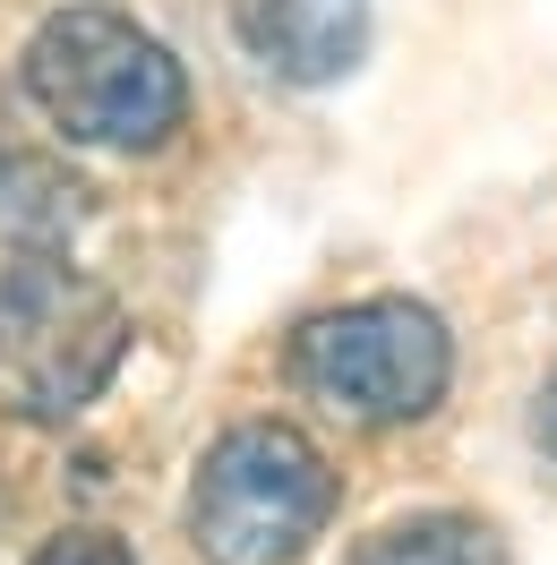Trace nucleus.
<instances>
[{"label":"nucleus","instance_id":"nucleus-1","mask_svg":"<svg viewBox=\"0 0 557 565\" xmlns=\"http://www.w3.org/2000/svg\"><path fill=\"white\" fill-rule=\"evenodd\" d=\"M27 95L35 111L77 146H120L146 154L189 120V77L138 18H120L104 0L52 9L27 43Z\"/></svg>","mask_w":557,"mask_h":565},{"label":"nucleus","instance_id":"nucleus-2","mask_svg":"<svg viewBox=\"0 0 557 565\" xmlns=\"http://www.w3.org/2000/svg\"><path fill=\"white\" fill-rule=\"evenodd\" d=\"M129 360V309L70 257L0 266V412L9 420H70Z\"/></svg>","mask_w":557,"mask_h":565},{"label":"nucleus","instance_id":"nucleus-3","mask_svg":"<svg viewBox=\"0 0 557 565\" xmlns=\"http://www.w3.org/2000/svg\"><path fill=\"white\" fill-rule=\"evenodd\" d=\"M335 514V471L292 420L223 428L189 489V540L207 565H292Z\"/></svg>","mask_w":557,"mask_h":565},{"label":"nucleus","instance_id":"nucleus-4","mask_svg":"<svg viewBox=\"0 0 557 565\" xmlns=\"http://www.w3.org/2000/svg\"><path fill=\"white\" fill-rule=\"evenodd\" d=\"M292 377L309 403L344 412L360 428H395L438 412V394L454 377V343L438 309H420L403 291H378V300H344V309H317L301 334H292Z\"/></svg>","mask_w":557,"mask_h":565},{"label":"nucleus","instance_id":"nucleus-5","mask_svg":"<svg viewBox=\"0 0 557 565\" xmlns=\"http://www.w3.org/2000/svg\"><path fill=\"white\" fill-rule=\"evenodd\" d=\"M249 61L292 77V86H326V77L360 70L369 52V0H232Z\"/></svg>","mask_w":557,"mask_h":565},{"label":"nucleus","instance_id":"nucleus-6","mask_svg":"<svg viewBox=\"0 0 557 565\" xmlns=\"http://www.w3.org/2000/svg\"><path fill=\"white\" fill-rule=\"evenodd\" d=\"M351 565H506V548L472 514H412V523L369 531Z\"/></svg>","mask_w":557,"mask_h":565},{"label":"nucleus","instance_id":"nucleus-7","mask_svg":"<svg viewBox=\"0 0 557 565\" xmlns=\"http://www.w3.org/2000/svg\"><path fill=\"white\" fill-rule=\"evenodd\" d=\"M35 565H138V557H129V540L77 523V531H52V540L35 548Z\"/></svg>","mask_w":557,"mask_h":565},{"label":"nucleus","instance_id":"nucleus-8","mask_svg":"<svg viewBox=\"0 0 557 565\" xmlns=\"http://www.w3.org/2000/svg\"><path fill=\"white\" fill-rule=\"evenodd\" d=\"M532 428H540V446H549V462H557V377L540 386V412H532Z\"/></svg>","mask_w":557,"mask_h":565}]
</instances>
